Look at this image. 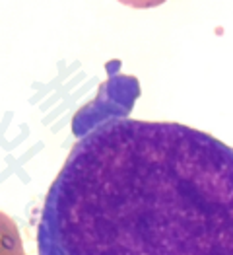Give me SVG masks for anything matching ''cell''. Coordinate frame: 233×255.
<instances>
[{
  "label": "cell",
  "mask_w": 233,
  "mask_h": 255,
  "mask_svg": "<svg viewBox=\"0 0 233 255\" xmlns=\"http://www.w3.org/2000/svg\"><path fill=\"white\" fill-rule=\"evenodd\" d=\"M119 2L128 6V8H134V10H148V8L161 6V4L167 2V0H119Z\"/></svg>",
  "instance_id": "cell-3"
},
{
  "label": "cell",
  "mask_w": 233,
  "mask_h": 255,
  "mask_svg": "<svg viewBox=\"0 0 233 255\" xmlns=\"http://www.w3.org/2000/svg\"><path fill=\"white\" fill-rule=\"evenodd\" d=\"M39 255H233V148L171 121L111 119L45 197Z\"/></svg>",
  "instance_id": "cell-1"
},
{
  "label": "cell",
  "mask_w": 233,
  "mask_h": 255,
  "mask_svg": "<svg viewBox=\"0 0 233 255\" xmlns=\"http://www.w3.org/2000/svg\"><path fill=\"white\" fill-rule=\"evenodd\" d=\"M0 255H25L16 222L0 211Z\"/></svg>",
  "instance_id": "cell-2"
}]
</instances>
